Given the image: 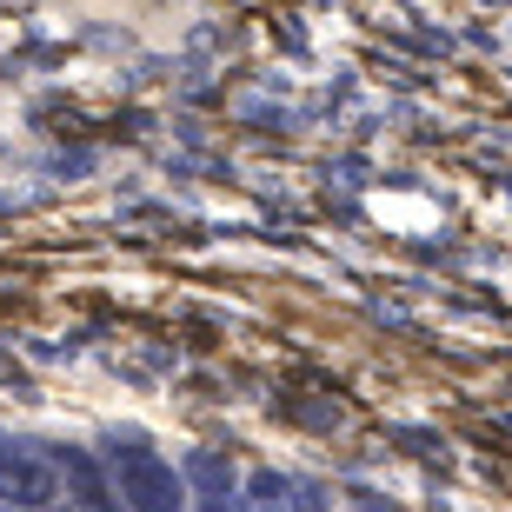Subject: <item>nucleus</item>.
Here are the masks:
<instances>
[{
	"label": "nucleus",
	"instance_id": "nucleus-1",
	"mask_svg": "<svg viewBox=\"0 0 512 512\" xmlns=\"http://www.w3.org/2000/svg\"><path fill=\"white\" fill-rule=\"evenodd\" d=\"M107 453H114V466H120V499H127L133 512H187L180 506V479L140 446V433H127V439L114 433Z\"/></svg>",
	"mask_w": 512,
	"mask_h": 512
},
{
	"label": "nucleus",
	"instance_id": "nucleus-2",
	"mask_svg": "<svg viewBox=\"0 0 512 512\" xmlns=\"http://www.w3.org/2000/svg\"><path fill=\"white\" fill-rule=\"evenodd\" d=\"M0 499L14 506H47L54 499V473L40 459H0Z\"/></svg>",
	"mask_w": 512,
	"mask_h": 512
},
{
	"label": "nucleus",
	"instance_id": "nucleus-3",
	"mask_svg": "<svg viewBox=\"0 0 512 512\" xmlns=\"http://www.w3.org/2000/svg\"><path fill=\"white\" fill-rule=\"evenodd\" d=\"M60 473L74 479V499L87 512H107L114 499H107V486H100V473H94V459H80V453H60Z\"/></svg>",
	"mask_w": 512,
	"mask_h": 512
},
{
	"label": "nucleus",
	"instance_id": "nucleus-4",
	"mask_svg": "<svg viewBox=\"0 0 512 512\" xmlns=\"http://www.w3.org/2000/svg\"><path fill=\"white\" fill-rule=\"evenodd\" d=\"M187 473L200 479L207 493H227V486H233V466H227L220 453H187Z\"/></svg>",
	"mask_w": 512,
	"mask_h": 512
},
{
	"label": "nucleus",
	"instance_id": "nucleus-5",
	"mask_svg": "<svg viewBox=\"0 0 512 512\" xmlns=\"http://www.w3.org/2000/svg\"><path fill=\"white\" fill-rule=\"evenodd\" d=\"M286 493H293V486H286L280 473H260L253 479V506L247 512H286Z\"/></svg>",
	"mask_w": 512,
	"mask_h": 512
},
{
	"label": "nucleus",
	"instance_id": "nucleus-6",
	"mask_svg": "<svg viewBox=\"0 0 512 512\" xmlns=\"http://www.w3.org/2000/svg\"><path fill=\"white\" fill-rule=\"evenodd\" d=\"M353 512H393V506H380V499H360V506H353Z\"/></svg>",
	"mask_w": 512,
	"mask_h": 512
},
{
	"label": "nucleus",
	"instance_id": "nucleus-7",
	"mask_svg": "<svg viewBox=\"0 0 512 512\" xmlns=\"http://www.w3.org/2000/svg\"><path fill=\"white\" fill-rule=\"evenodd\" d=\"M207 512H227V506H207Z\"/></svg>",
	"mask_w": 512,
	"mask_h": 512
}]
</instances>
